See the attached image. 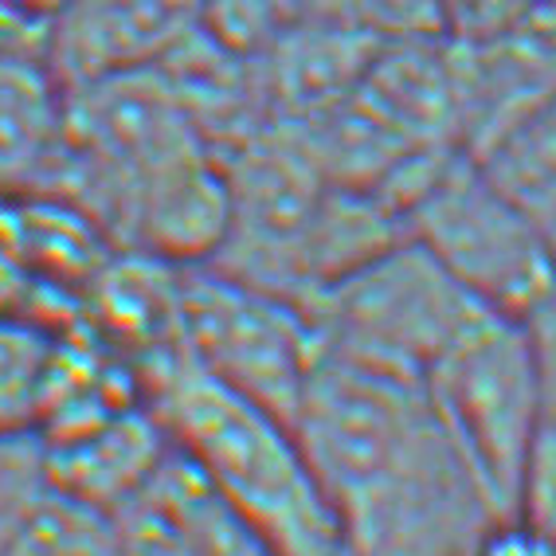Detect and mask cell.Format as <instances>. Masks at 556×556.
Here are the masks:
<instances>
[{"label":"cell","instance_id":"1","mask_svg":"<svg viewBox=\"0 0 556 556\" xmlns=\"http://www.w3.org/2000/svg\"><path fill=\"white\" fill-rule=\"evenodd\" d=\"M294 431L349 556H467L502 517L419 380L321 353Z\"/></svg>","mask_w":556,"mask_h":556},{"label":"cell","instance_id":"2","mask_svg":"<svg viewBox=\"0 0 556 556\" xmlns=\"http://www.w3.org/2000/svg\"><path fill=\"white\" fill-rule=\"evenodd\" d=\"M146 400L173 447L255 529L275 556H349L294 424L219 384L180 349L141 368Z\"/></svg>","mask_w":556,"mask_h":556},{"label":"cell","instance_id":"3","mask_svg":"<svg viewBox=\"0 0 556 556\" xmlns=\"http://www.w3.org/2000/svg\"><path fill=\"white\" fill-rule=\"evenodd\" d=\"M302 309L318 329L321 353L419 384L482 314H494L412 236L329 282Z\"/></svg>","mask_w":556,"mask_h":556},{"label":"cell","instance_id":"4","mask_svg":"<svg viewBox=\"0 0 556 556\" xmlns=\"http://www.w3.org/2000/svg\"><path fill=\"white\" fill-rule=\"evenodd\" d=\"M407 236L502 318L521 321L556 290L545 224L529 216L467 150L451 153L407 204Z\"/></svg>","mask_w":556,"mask_h":556},{"label":"cell","instance_id":"5","mask_svg":"<svg viewBox=\"0 0 556 556\" xmlns=\"http://www.w3.org/2000/svg\"><path fill=\"white\" fill-rule=\"evenodd\" d=\"M424 384L490 506L502 517L514 514L521 470L545 431L526 326L482 314Z\"/></svg>","mask_w":556,"mask_h":556},{"label":"cell","instance_id":"6","mask_svg":"<svg viewBox=\"0 0 556 556\" xmlns=\"http://www.w3.org/2000/svg\"><path fill=\"white\" fill-rule=\"evenodd\" d=\"M180 341L208 377L290 424L321 361L318 329L302 302L212 263L185 267Z\"/></svg>","mask_w":556,"mask_h":556},{"label":"cell","instance_id":"7","mask_svg":"<svg viewBox=\"0 0 556 556\" xmlns=\"http://www.w3.org/2000/svg\"><path fill=\"white\" fill-rule=\"evenodd\" d=\"M447 40L467 153H482L521 114L556 94V0L521 12L486 36Z\"/></svg>","mask_w":556,"mask_h":556},{"label":"cell","instance_id":"8","mask_svg":"<svg viewBox=\"0 0 556 556\" xmlns=\"http://www.w3.org/2000/svg\"><path fill=\"white\" fill-rule=\"evenodd\" d=\"M200 0H75L48 24L51 71L67 90L157 67L197 24Z\"/></svg>","mask_w":556,"mask_h":556},{"label":"cell","instance_id":"9","mask_svg":"<svg viewBox=\"0 0 556 556\" xmlns=\"http://www.w3.org/2000/svg\"><path fill=\"white\" fill-rule=\"evenodd\" d=\"M43 443H48L55 494L110 521L146 494V486L173 451L169 431L150 407V400L122 407L114 416L94 419L67 435H51Z\"/></svg>","mask_w":556,"mask_h":556},{"label":"cell","instance_id":"10","mask_svg":"<svg viewBox=\"0 0 556 556\" xmlns=\"http://www.w3.org/2000/svg\"><path fill=\"white\" fill-rule=\"evenodd\" d=\"M71 150V90L43 51L0 55V200L55 192Z\"/></svg>","mask_w":556,"mask_h":556},{"label":"cell","instance_id":"11","mask_svg":"<svg viewBox=\"0 0 556 556\" xmlns=\"http://www.w3.org/2000/svg\"><path fill=\"white\" fill-rule=\"evenodd\" d=\"M470 157L533 219H556V94L536 102L506 134H497L486 150Z\"/></svg>","mask_w":556,"mask_h":556},{"label":"cell","instance_id":"12","mask_svg":"<svg viewBox=\"0 0 556 556\" xmlns=\"http://www.w3.org/2000/svg\"><path fill=\"white\" fill-rule=\"evenodd\" d=\"M55 482L48 467V443L36 424L0 428V556L36 526V517L51 506Z\"/></svg>","mask_w":556,"mask_h":556},{"label":"cell","instance_id":"13","mask_svg":"<svg viewBox=\"0 0 556 556\" xmlns=\"http://www.w3.org/2000/svg\"><path fill=\"white\" fill-rule=\"evenodd\" d=\"M9 556H122L114 521L55 494Z\"/></svg>","mask_w":556,"mask_h":556},{"label":"cell","instance_id":"14","mask_svg":"<svg viewBox=\"0 0 556 556\" xmlns=\"http://www.w3.org/2000/svg\"><path fill=\"white\" fill-rule=\"evenodd\" d=\"M51 329L0 318V428L31 424Z\"/></svg>","mask_w":556,"mask_h":556},{"label":"cell","instance_id":"15","mask_svg":"<svg viewBox=\"0 0 556 556\" xmlns=\"http://www.w3.org/2000/svg\"><path fill=\"white\" fill-rule=\"evenodd\" d=\"M345 21L377 43L447 40L451 0H341Z\"/></svg>","mask_w":556,"mask_h":556},{"label":"cell","instance_id":"16","mask_svg":"<svg viewBox=\"0 0 556 556\" xmlns=\"http://www.w3.org/2000/svg\"><path fill=\"white\" fill-rule=\"evenodd\" d=\"M0 318L31 321L40 329H60L79 318V302L43 287L40 278L31 275L4 228V219H0Z\"/></svg>","mask_w":556,"mask_h":556},{"label":"cell","instance_id":"17","mask_svg":"<svg viewBox=\"0 0 556 556\" xmlns=\"http://www.w3.org/2000/svg\"><path fill=\"white\" fill-rule=\"evenodd\" d=\"M514 517H521L533 529L545 548L556 556V431L545 428L533 443L521 482H517Z\"/></svg>","mask_w":556,"mask_h":556},{"label":"cell","instance_id":"18","mask_svg":"<svg viewBox=\"0 0 556 556\" xmlns=\"http://www.w3.org/2000/svg\"><path fill=\"white\" fill-rule=\"evenodd\" d=\"M114 533H118L122 556H204L180 533L177 521L161 506H153L146 494L114 517Z\"/></svg>","mask_w":556,"mask_h":556},{"label":"cell","instance_id":"19","mask_svg":"<svg viewBox=\"0 0 556 556\" xmlns=\"http://www.w3.org/2000/svg\"><path fill=\"white\" fill-rule=\"evenodd\" d=\"M521 326H526L529 353H533L545 428L556 431V290H553V294H545V299L529 309L526 318H521Z\"/></svg>","mask_w":556,"mask_h":556},{"label":"cell","instance_id":"20","mask_svg":"<svg viewBox=\"0 0 556 556\" xmlns=\"http://www.w3.org/2000/svg\"><path fill=\"white\" fill-rule=\"evenodd\" d=\"M467 556H553V553H548L545 541H541L521 517L506 514V517H494V521L478 533V541L470 545Z\"/></svg>","mask_w":556,"mask_h":556},{"label":"cell","instance_id":"21","mask_svg":"<svg viewBox=\"0 0 556 556\" xmlns=\"http://www.w3.org/2000/svg\"><path fill=\"white\" fill-rule=\"evenodd\" d=\"M536 4H553V0H463L451 16V36H486Z\"/></svg>","mask_w":556,"mask_h":556},{"label":"cell","instance_id":"22","mask_svg":"<svg viewBox=\"0 0 556 556\" xmlns=\"http://www.w3.org/2000/svg\"><path fill=\"white\" fill-rule=\"evenodd\" d=\"M48 28L36 24L28 12H21L12 0H0V55L12 51H43Z\"/></svg>","mask_w":556,"mask_h":556},{"label":"cell","instance_id":"23","mask_svg":"<svg viewBox=\"0 0 556 556\" xmlns=\"http://www.w3.org/2000/svg\"><path fill=\"white\" fill-rule=\"evenodd\" d=\"M12 4H16L21 12H28L36 24H43V28H48L60 12H67L71 4H75V0H12Z\"/></svg>","mask_w":556,"mask_h":556},{"label":"cell","instance_id":"24","mask_svg":"<svg viewBox=\"0 0 556 556\" xmlns=\"http://www.w3.org/2000/svg\"><path fill=\"white\" fill-rule=\"evenodd\" d=\"M545 239H548V255H553V267H556V219L545 224Z\"/></svg>","mask_w":556,"mask_h":556},{"label":"cell","instance_id":"25","mask_svg":"<svg viewBox=\"0 0 556 556\" xmlns=\"http://www.w3.org/2000/svg\"><path fill=\"white\" fill-rule=\"evenodd\" d=\"M458 4H463V0H451V16H455V9H458Z\"/></svg>","mask_w":556,"mask_h":556}]
</instances>
